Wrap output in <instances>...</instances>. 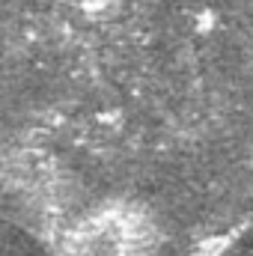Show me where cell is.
Instances as JSON below:
<instances>
[{
	"label": "cell",
	"mask_w": 253,
	"mask_h": 256,
	"mask_svg": "<svg viewBox=\"0 0 253 256\" xmlns=\"http://www.w3.org/2000/svg\"><path fill=\"white\" fill-rule=\"evenodd\" d=\"M0 256H51L45 244L15 224L0 226Z\"/></svg>",
	"instance_id": "6da1fadb"
},
{
	"label": "cell",
	"mask_w": 253,
	"mask_h": 256,
	"mask_svg": "<svg viewBox=\"0 0 253 256\" xmlns=\"http://www.w3.org/2000/svg\"><path fill=\"white\" fill-rule=\"evenodd\" d=\"M158 256H179V254H167V250H164V254H158Z\"/></svg>",
	"instance_id": "7a4b0ae2"
}]
</instances>
